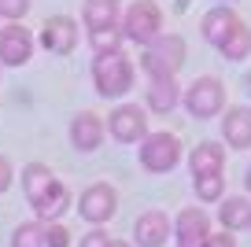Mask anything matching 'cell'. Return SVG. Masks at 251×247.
<instances>
[{"label":"cell","instance_id":"obj_11","mask_svg":"<svg viewBox=\"0 0 251 247\" xmlns=\"http://www.w3.org/2000/svg\"><path fill=\"white\" fill-rule=\"evenodd\" d=\"M174 236H177V247H207V240H211V218H207V210L185 207L174 218Z\"/></svg>","mask_w":251,"mask_h":247},{"label":"cell","instance_id":"obj_7","mask_svg":"<svg viewBox=\"0 0 251 247\" xmlns=\"http://www.w3.org/2000/svg\"><path fill=\"white\" fill-rule=\"evenodd\" d=\"M103 129L111 133V140L118 144H141L148 137V111L141 103H118L107 118H103Z\"/></svg>","mask_w":251,"mask_h":247},{"label":"cell","instance_id":"obj_26","mask_svg":"<svg viewBox=\"0 0 251 247\" xmlns=\"http://www.w3.org/2000/svg\"><path fill=\"white\" fill-rule=\"evenodd\" d=\"M78 247H111V236H107L103 229H93V232H85V236H81Z\"/></svg>","mask_w":251,"mask_h":247},{"label":"cell","instance_id":"obj_17","mask_svg":"<svg viewBox=\"0 0 251 247\" xmlns=\"http://www.w3.org/2000/svg\"><path fill=\"white\" fill-rule=\"evenodd\" d=\"M236 23H240V15H236V11L229 8V4H214V8L203 15V23H200V33H203V41H207V45H214V48H218L222 41L229 37V30H233Z\"/></svg>","mask_w":251,"mask_h":247},{"label":"cell","instance_id":"obj_14","mask_svg":"<svg viewBox=\"0 0 251 247\" xmlns=\"http://www.w3.org/2000/svg\"><path fill=\"white\" fill-rule=\"evenodd\" d=\"M222 140L229 148H236V151L251 148V107L240 103V107L222 111Z\"/></svg>","mask_w":251,"mask_h":247},{"label":"cell","instance_id":"obj_4","mask_svg":"<svg viewBox=\"0 0 251 247\" xmlns=\"http://www.w3.org/2000/svg\"><path fill=\"white\" fill-rule=\"evenodd\" d=\"M181 103H185V111L192 118L207 122V118L222 115V107H226V85H222L214 74H203L188 89H181Z\"/></svg>","mask_w":251,"mask_h":247},{"label":"cell","instance_id":"obj_29","mask_svg":"<svg viewBox=\"0 0 251 247\" xmlns=\"http://www.w3.org/2000/svg\"><path fill=\"white\" fill-rule=\"evenodd\" d=\"M111 247H133V244H126V240H111Z\"/></svg>","mask_w":251,"mask_h":247},{"label":"cell","instance_id":"obj_18","mask_svg":"<svg viewBox=\"0 0 251 247\" xmlns=\"http://www.w3.org/2000/svg\"><path fill=\"white\" fill-rule=\"evenodd\" d=\"M81 23H85L89 33L111 30V26L122 23V8H118V0H85L81 4Z\"/></svg>","mask_w":251,"mask_h":247},{"label":"cell","instance_id":"obj_1","mask_svg":"<svg viewBox=\"0 0 251 247\" xmlns=\"http://www.w3.org/2000/svg\"><path fill=\"white\" fill-rule=\"evenodd\" d=\"M23 192H26V199H30V207L37 210L41 225L59 222L63 210L71 207V192H67V185L48 170L45 162H30V166H23Z\"/></svg>","mask_w":251,"mask_h":247},{"label":"cell","instance_id":"obj_21","mask_svg":"<svg viewBox=\"0 0 251 247\" xmlns=\"http://www.w3.org/2000/svg\"><path fill=\"white\" fill-rule=\"evenodd\" d=\"M192 192H196L200 203H222V196H226V181H222V173L192 177Z\"/></svg>","mask_w":251,"mask_h":247},{"label":"cell","instance_id":"obj_12","mask_svg":"<svg viewBox=\"0 0 251 247\" xmlns=\"http://www.w3.org/2000/svg\"><path fill=\"white\" fill-rule=\"evenodd\" d=\"M133 240L141 247H163L170 240V218H166V210H144L133 222Z\"/></svg>","mask_w":251,"mask_h":247},{"label":"cell","instance_id":"obj_23","mask_svg":"<svg viewBox=\"0 0 251 247\" xmlns=\"http://www.w3.org/2000/svg\"><path fill=\"white\" fill-rule=\"evenodd\" d=\"M11 247H45V225L41 222H23L11 232Z\"/></svg>","mask_w":251,"mask_h":247},{"label":"cell","instance_id":"obj_15","mask_svg":"<svg viewBox=\"0 0 251 247\" xmlns=\"http://www.w3.org/2000/svg\"><path fill=\"white\" fill-rule=\"evenodd\" d=\"M144 103L155 115H170L181 103V85L177 77H148V93H144Z\"/></svg>","mask_w":251,"mask_h":247},{"label":"cell","instance_id":"obj_24","mask_svg":"<svg viewBox=\"0 0 251 247\" xmlns=\"http://www.w3.org/2000/svg\"><path fill=\"white\" fill-rule=\"evenodd\" d=\"M30 8H33V0H0V19L19 23V19H23Z\"/></svg>","mask_w":251,"mask_h":247},{"label":"cell","instance_id":"obj_30","mask_svg":"<svg viewBox=\"0 0 251 247\" xmlns=\"http://www.w3.org/2000/svg\"><path fill=\"white\" fill-rule=\"evenodd\" d=\"M244 185H248V192H251V166H248V173H244Z\"/></svg>","mask_w":251,"mask_h":247},{"label":"cell","instance_id":"obj_27","mask_svg":"<svg viewBox=\"0 0 251 247\" xmlns=\"http://www.w3.org/2000/svg\"><path fill=\"white\" fill-rule=\"evenodd\" d=\"M11 181H15V170H11V162L0 155V192H8L11 188Z\"/></svg>","mask_w":251,"mask_h":247},{"label":"cell","instance_id":"obj_19","mask_svg":"<svg viewBox=\"0 0 251 247\" xmlns=\"http://www.w3.org/2000/svg\"><path fill=\"white\" fill-rule=\"evenodd\" d=\"M218 222H222V232L251 229V199H248V196H229V199H222Z\"/></svg>","mask_w":251,"mask_h":247},{"label":"cell","instance_id":"obj_22","mask_svg":"<svg viewBox=\"0 0 251 247\" xmlns=\"http://www.w3.org/2000/svg\"><path fill=\"white\" fill-rule=\"evenodd\" d=\"M122 26H111V30H96L89 33V45H93V55H107V52H122Z\"/></svg>","mask_w":251,"mask_h":247},{"label":"cell","instance_id":"obj_25","mask_svg":"<svg viewBox=\"0 0 251 247\" xmlns=\"http://www.w3.org/2000/svg\"><path fill=\"white\" fill-rule=\"evenodd\" d=\"M45 247H71V232L63 229L59 222H48L45 225Z\"/></svg>","mask_w":251,"mask_h":247},{"label":"cell","instance_id":"obj_6","mask_svg":"<svg viewBox=\"0 0 251 247\" xmlns=\"http://www.w3.org/2000/svg\"><path fill=\"white\" fill-rule=\"evenodd\" d=\"M137 159H141V166L148 173H170L174 166L181 162V140L174 137V133H166V129L148 133V137L141 140Z\"/></svg>","mask_w":251,"mask_h":247},{"label":"cell","instance_id":"obj_10","mask_svg":"<svg viewBox=\"0 0 251 247\" xmlns=\"http://www.w3.org/2000/svg\"><path fill=\"white\" fill-rule=\"evenodd\" d=\"M37 37H41V48H45V52L67 55V52H74V45H78V23H74L71 15H48Z\"/></svg>","mask_w":251,"mask_h":247},{"label":"cell","instance_id":"obj_9","mask_svg":"<svg viewBox=\"0 0 251 247\" xmlns=\"http://www.w3.org/2000/svg\"><path fill=\"white\" fill-rule=\"evenodd\" d=\"M33 55V33L23 23L0 26V67H23Z\"/></svg>","mask_w":251,"mask_h":247},{"label":"cell","instance_id":"obj_3","mask_svg":"<svg viewBox=\"0 0 251 247\" xmlns=\"http://www.w3.org/2000/svg\"><path fill=\"white\" fill-rule=\"evenodd\" d=\"M141 67L148 77H177L185 67V37L181 33H159L141 55Z\"/></svg>","mask_w":251,"mask_h":247},{"label":"cell","instance_id":"obj_20","mask_svg":"<svg viewBox=\"0 0 251 247\" xmlns=\"http://www.w3.org/2000/svg\"><path fill=\"white\" fill-rule=\"evenodd\" d=\"M218 52L226 55L229 63H244V59L251 55V26L244 23V19L233 26V30H229V37L218 45Z\"/></svg>","mask_w":251,"mask_h":247},{"label":"cell","instance_id":"obj_8","mask_svg":"<svg viewBox=\"0 0 251 247\" xmlns=\"http://www.w3.org/2000/svg\"><path fill=\"white\" fill-rule=\"evenodd\" d=\"M115 210H118V192L107 185V181L89 185L85 192H81V199H78V214L85 218V222H93V225L111 222V218H115Z\"/></svg>","mask_w":251,"mask_h":247},{"label":"cell","instance_id":"obj_16","mask_svg":"<svg viewBox=\"0 0 251 247\" xmlns=\"http://www.w3.org/2000/svg\"><path fill=\"white\" fill-rule=\"evenodd\" d=\"M188 170L192 177H211V173H222L226 170V151H222L218 140H203L188 151Z\"/></svg>","mask_w":251,"mask_h":247},{"label":"cell","instance_id":"obj_5","mask_svg":"<svg viewBox=\"0 0 251 247\" xmlns=\"http://www.w3.org/2000/svg\"><path fill=\"white\" fill-rule=\"evenodd\" d=\"M122 37L126 41H137V45L148 48L151 41L163 33V11L151 4V0H133L129 8L122 11Z\"/></svg>","mask_w":251,"mask_h":247},{"label":"cell","instance_id":"obj_13","mask_svg":"<svg viewBox=\"0 0 251 247\" xmlns=\"http://www.w3.org/2000/svg\"><path fill=\"white\" fill-rule=\"evenodd\" d=\"M103 118L93 115V111H81V115L71 118V144L78 148V151H96V148L103 144Z\"/></svg>","mask_w":251,"mask_h":247},{"label":"cell","instance_id":"obj_2","mask_svg":"<svg viewBox=\"0 0 251 247\" xmlns=\"http://www.w3.org/2000/svg\"><path fill=\"white\" fill-rule=\"evenodd\" d=\"M133 59L126 52H107V55H93V85L103 100H122L133 89Z\"/></svg>","mask_w":251,"mask_h":247},{"label":"cell","instance_id":"obj_28","mask_svg":"<svg viewBox=\"0 0 251 247\" xmlns=\"http://www.w3.org/2000/svg\"><path fill=\"white\" fill-rule=\"evenodd\" d=\"M207 247H236V240H233V232H211Z\"/></svg>","mask_w":251,"mask_h":247}]
</instances>
